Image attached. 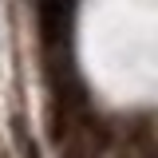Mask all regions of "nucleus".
<instances>
[{
    "instance_id": "f257e3e1",
    "label": "nucleus",
    "mask_w": 158,
    "mask_h": 158,
    "mask_svg": "<svg viewBox=\"0 0 158 158\" xmlns=\"http://www.w3.org/2000/svg\"><path fill=\"white\" fill-rule=\"evenodd\" d=\"M40 40L52 56H63L71 48V24H75V0H36Z\"/></svg>"
}]
</instances>
